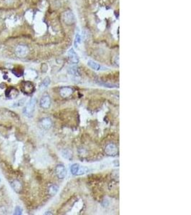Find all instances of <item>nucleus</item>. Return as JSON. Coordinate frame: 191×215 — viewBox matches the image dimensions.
I'll use <instances>...</instances> for the list:
<instances>
[{
    "label": "nucleus",
    "instance_id": "nucleus-2",
    "mask_svg": "<svg viewBox=\"0 0 191 215\" xmlns=\"http://www.w3.org/2000/svg\"><path fill=\"white\" fill-rule=\"evenodd\" d=\"M21 90L25 94L30 95L35 91V86L30 81H24L22 83Z\"/></svg>",
    "mask_w": 191,
    "mask_h": 215
},
{
    "label": "nucleus",
    "instance_id": "nucleus-14",
    "mask_svg": "<svg viewBox=\"0 0 191 215\" xmlns=\"http://www.w3.org/2000/svg\"><path fill=\"white\" fill-rule=\"evenodd\" d=\"M68 71L71 75H75V76L79 75V69H78V67H77V66H74V65L70 66V67H69Z\"/></svg>",
    "mask_w": 191,
    "mask_h": 215
},
{
    "label": "nucleus",
    "instance_id": "nucleus-18",
    "mask_svg": "<svg viewBox=\"0 0 191 215\" xmlns=\"http://www.w3.org/2000/svg\"><path fill=\"white\" fill-rule=\"evenodd\" d=\"M82 42V38L80 34H77L76 37H75V47H78V45L80 44Z\"/></svg>",
    "mask_w": 191,
    "mask_h": 215
},
{
    "label": "nucleus",
    "instance_id": "nucleus-4",
    "mask_svg": "<svg viewBox=\"0 0 191 215\" xmlns=\"http://www.w3.org/2000/svg\"><path fill=\"white\" fill-rule=\"evenodd\" d=\"M55 174L57 177L60 179H63L67 176V170L64 165L59 164L55 168Z\"/></svg>",
    "mask_w": 191,
    "mask_h": 215
},
{
    "label": "nucleus",
    "instance_id": "nucleus-19",
    "mask_svg": "<svg viewBox=\"0 0 191 215\" xmlns=\"http://www.w3.org/2000/svg\"><path fill=\"white\" fill-rule=\"evenodd\" d=\"M87 171H88V169H87L86 167L82 166V167H81V168L80 167L79 171H78V174H77V175L78 176V175H82V174H84L85 173H87Z\"/></svg>",
    "mask_w": 191,
    "mask_h": 215
},
{
    "label": "nucleus",
    "instance_id": "nucleus-3",
    "mask_svg": "<svg viewBox=\"0 0 191 215\" xmlns=\"http://www.w3.org/2000/svg\"><path fill=\"white\" fill-rule=\"evenodd\" d=\"M15 52L19 58H24L29 53V48L25 45H18L15 49Z\"/></svg>",
    "mask_w": 191,
    "mask_h": 215
},
{
    "label": "nucleus",
    "instance_id": "nucleus-17",
    "mask_svg": "<svg viewBox=\"0 0 191 215\" xmlns=\"http://www.w3.org/2000/svg\"><path fill=\"white\" fill-rule=\"evenodd\" d=\"M50 78H46L44 80H43L42 83L40 87H41L42 89H44V88L48 87V86L50 85Z\"/></svg>",
    "mask_w": 191,
    "mask_h": 215
},
{
    "label": "nucleus",
    "instance_id": "nucleus-6",
    "mask_svg": "<svg viewBox=\"0 0 191 215\" xmlns=\"http://www.w3.org/2000/svg\"><path fill=\"white\" fill-rule=\"evenodd\" d=\"M19 95V91L17 88L10 87L7 88L5 92V95L8 99L16 98Z\"/></svg>",
    "mask_w": 191,
    "mask_h": 215
},
{
    "label": "nucleus",
    "instance_id": "nucleus-20",
    "mask_svg": "<svg viewBox=\"0 0 191 215\" xmlns=\"http://www.w3.org/2000/svg\"><path fill=\"white\" fill-rule=\"evenodd\" d=\"M22 212H23V210H22V209L21 208V207H19V206H17V207L15 208V213H14V214H15V215H17V214L21 215V214H22Z\"/></svg>",
    "mask_w": 191,
    "mask_h": 215
},
{
    "label": "nucleus",
    "instance_id": "nucleus-1",
    "mask_svg": "<svg viewBox=\"0 0 191 215\" xmlns=\"http://www.w3.org/2000/svg\"><path fill=\"white\" fill-rule=\"evenodd\" d=\"M36 103H37V99L36 98H32L30 100V101L27 103V104L26 105L25 108L24 109V113L26 116L30 118L32 117L35 111V106H36Z\"/></svg>",
    "mask_w": 191,
    "mask_h": 215
},
{
    "label": "nucleus",
    "instance_id": "nucleus-10",
    "mask_svg": "<svg viewBox=\"0 0 191 215\" xmlns=\"http://www.w3.org/2000/svg\"><path fill=\"white\" fill-rule=\"evenodd\" d=\"M60 93L62 98H68L73 93V89L70 87H63L60 90Z\"/></svg>",
    "mask_w": 191,
    "mask_h": 215
},
{
    "label": "nucleus",
    "instance_id": "nucleus-5",
    "mask_svg": "<svg viewBox=\"0 0 191 215\" xmlns=\"http://www.w3.org/2000/svg\"><path fill=\"white\" fill-rule=\"evenodd\" d=\"M106 154L110 157H115L118 154V148L113 143H108L104 148Z\"/></svg>",
    "mask_w": 191,
    "mask_h": 215
},
{
    "label": "nucleus",
    "instance_id": "nucleus-12",
    "mask_svg": "<svg viewBox=\"0 0 191 215\" xmlns=\"http://www.w3.org/2000/svg\"><path fill=\"white\" fill-rule=\"evenodd\" d=\"M11 186H12V189L15 190L16 192H20L21 189H22V185L19 181L17 180H14L13 182L11 183Z\"/></svg>",
    "mask_w": 191,
    "mask_h": 215
},
{
    "label": "nucleus",
    "instance_id": "nucleus-7",
    "mask_svg": "<svg viewBox=\"0 0 191 215\" xmlns=\"http://www.w3.org/2000/svg\"><path fill=\"white\" fill-rule=\"evenodd\" d=\"M63 19L64 21L67 23V24H72L75 22V17L74 14L70 11H67L63 15Z\"/></svg>",
    "mask_w": 191,
    "mask_h": 215
},
{
    "label": "nucleus",
    "instance_id": "nucleus-16",
    "mask_svg": "<svg viewBox=\"0 0 191 215\" xmlns=\"http://www.w3.org/2000/svg\"><path fill=\"white\" fill-rule=\"evenodd\" d=\"M58 189H59V188H58L57 186H55V185H52V186H51L50 187V189H49V194H50L51 196L55 195V194L57 193Z\"/></svg>",
    "mask_w": 191,
    "mask_h": 215
},
{
    "label": "nucleus",
    "instance_id": "nucleus-9",
    "mask_svg": "<svg viewBox=\"0 0 191 215\" xmlns=\"http://www.w3.org/2000/svg\"><path fill=\"white\" fill-rule=\"evenodd\" d=\"M40 106L44 109H48L51 106V99L48 95H44L40 100Z\"/></svg>",
    "mask_w": 191,
    "mask_h": 215
},
{
    "label": "nucleus",
    "instance_id": "nucleus-21",
    "mask_svg": "<svg viewBox=\"0 0 191 215\" xmlns=\"http://www.w3.org/2000/svg\"><path fill=\"white\" fill-rule=\"evenodd\" d=\"M0 182H1V179H0Z\"/></svg>",
    "mask_w": 191,
    "mask_h": 215
},
{
    "label": "nucleus",
    "instance_id": "nucleus-13",
    "mask_svg": "<svg viewBox=\"0 0 191 215\" xmlns=\"http://www.w3.org/2000/svg\"><path fill=\"white\" fill-rule=\"evenodd\" d=\"M87 65H88V66L90 67V68L93 69L94 70H100L101 66L95 61L89 60V61L87 62Z\"/></svg>",
    "mask_w": 191,
    "mask_h": 215
},
{
    "label": "nucleus",
    "instance_id": "nucleus-11",
    "mask_svg": "<svg viewBox=\"0 0 191 215\" xmlns=\"http://www.w3.org/2000/svg\"><path fill=\"white\" fill-rule=\"evenodd\" d=\"M68 57L69 59L72 63L76 64L79 62V57L77 55L76 52L73 49H70L68 52Z\"/></svg>",
    "mask_w": 191,
    "mask_h": 215
},
{
    "label": "nucleus",
    "instance_id": "nucleus-15",
    "mask_svg": "<svg viewBox=\"0 0 191 215\" xmlns=\"http://www.w3.org/2000/svg\"><path fill=\"white\" fill-rule=\"evenodd\" d=\"M79 168L80 166L78 164H77L72 165V166H71L70 168V171L72 174H73V175H77L78 173V171H79Z\"/></svg>",
    "mask_w": 191,
    "mask_h": 215
},
{
    "label": "nucleus",
    "instance_id": "nucleus-8",
    "mask_svg": "<svg viewBox=\"0 0 191 215\" xmlns=\"http://www.w3.org/2000/svg\"><path fill=\"white\" fill-rule=\"evenodd\" d=\"M39 126L43 129H50L52 126V122L51 120V119L49 118H44L39 122Z\"/></svg>",
    "mask_w": 191,
    "mask_h": 215
}]
</instances>
